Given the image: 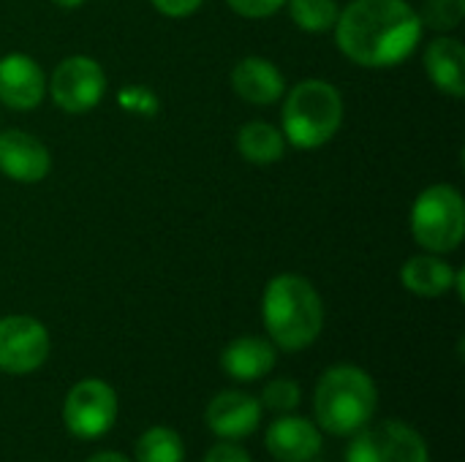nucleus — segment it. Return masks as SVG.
Wrapping results in <instances>:
<instances>
[{
  "instance_id": "1",
  "label": "nucleus",
  "mask_w": 465,
  "mask_h": 462,
  "mask_svg": "<svg viewBox=\"0 0 465 462\" xmlns=\"http://www.w3.org/2000/svg\"><path fill=\"white\" fill-rule=\"evenodd\" d=\"M341 52L365 68H390L414 54L422 38L420 11L406 0H351L335 22Z\"/></svg>"
},
{
  "instance_id": "2",
  "label": "nucleus",
  "mask_w": 465,
  "mask_h": 462,
  "mask_svg": "<svg viewBox=\"0 0 465 462\" xmlns=\"http://www.w3.org/2000/svg\"><path fill=\"white\" fill-rule=\"evenodd\" d=\"M262 319L270 340L283 351H302L322 335L324 305L316 286L294 272L272 278L264 289Z\"/></svg>"
},
{
  "instance_id": "3",
  "label": "nucleus",
  "mask_w": 465,
  "mask_h": 462,
  "mask_svg": "<svg viewBox=\"0 0 465 462\" xmlns=\"http://www.w3.org/2000/svg\"><path fill=\"white\" fill-rule=\"evenodd\" d=\"M376 406L379 392L373 378L354 365L330 368L313 392L316 422L332 436H354L362 430L373 419Z\"/></svg>"
},
{
  "instance_id": "4",
  "label": "nucleus",
  "mask_w": 465,
  "mask_h": 462,
  "mask_svg": "<svg viewBox=\"0 0 465 462\" xmlns=\"http://www.w3.org/2000/svg\"><path fill=\"white\" fill-rule=\"evenodd\" d=\"M343 123V98L324 79H305L289 90L283 103V136L300 150L327 144Z\"/></svg>"
},
{
  "instance_id": "5",
  "label": "nucleus",
  "mask_w": 465,
  "mask_h": 462,
  "mask_svg": "<svg viewBox=\"0 0 465 462\" xmlns=\"http://www.w3.org/2000/svg\"><path fill=\"white\" fill-rule=\"evenodd\" d=\"M411 234L430 253H452L465 234V202L455 185L425 188L411 207Z\"/></svg>"
},
{
  "instance_id": "6",
  "label": "nucleus",
  "mask_w": 465,
  "mask_h": 462,
  "mask_svg": "<svg viewBox=\"0 0 465 462\" xmlns=\"http://www.w3.org/2000/svg\"><path fill=\"white\" fill-rule=\"evenodd\" d=\"M346 462H430V452L411 425L387 419L354 433Z\"/></svg>"
},
{
  "instance_id": "7",
  "label": "nucleus",
  "mask_w": 465,
  "mask_h": 462,
  "mask_svg": "<svg viewBox=\"0 0 465 462\" xmlns=\"http://www.w3.org/2000/svg\"><path fill=\"white\" fill-rule=\"evenodd\" d=\"M117 419V392L101 378H84L71 387L63 403V422L82 441L101 438Z\"/></svg>"
},
{
  "instance_id": "8",
  "label": "nucleus",
  "mask_w": 465,
  "mask_h": 462,
  "mask_svg": "<svg viewBox=\"0 0 465 462\" xmlns=\"http://www.w3.org/2000/svg\"><path fill=\"white\" fill-rule=\"evenodd\" d=\"M46 90L52 93V101L63 112L87 114L90 109L101 103L106 93V74L93 57L74 54V57H65L52 71V82L46 84Z\"/></svg>"
},
{
  "instance_id": "9",
  "label": "nucleus",
  "mask_w": 465,
  "mask_h": 462,
  "mask_svg": "<svg viewBox=\"0 0 465 462\" xmlns=\"http://www.w3.org/2000/svg\"><path fill=\"white\" fill-rule=\"evenodd\" d=\"M49 332L33 316L0 319V370L25 376L38 370L49 357Z\"/></svg>"
},
{
  "instance_id": "10",
  "label": "nucleus",
  "mask_w": 465,
  "mask_h": 462,
  "mask_svg": "<svg viewBox=\"0 0 465 462\" xmlns=\"http://www.w3.org/2000/svg\"><path fill=\"white\" fill-rule=\"evenodd\" d=\"M52 169V155L41 139L19 128L0 131V172L22 185L41 182Z\"/></svg>"
},
{
  "instance_id": "11",
  "label": "nucleus",
  "mask_w": 465,
  "mask_h": 462,
  "mask_svg": "<svg viewBox=\"0 0 465 462\" xmlns=\"http://www.w3.org/2000/svg\"><path fill=\"white\" fill-rule=\"evenodd\" d=\"M46 95L44 68L22 52L0 57V101L8 109L27 112L35 109Z\"/></svg>"
},
{
  "instance_id": "12",
  "label": "nucleus",
  "mask_w": 465,
  "mask_h": 462,
  "mask_svg": "<svg viewBox=\"0 0 465 462\" xmlns=\"http://www.w3.org/2000/svg\"><path fill=\"white\" fill-rule=\"evenodd\" d=\"M204 419H207V428L218 438L237 441V438L251 436L262 425V403L248 392L229 389L210 400Z\"/></svg>"
},
{
  "instance_id": "13",
  "label": "nucleus",
  "mask_w": 465,
  "mask_h": 462,
  "mask_svg": "<svg viewBox=\"0 0 465 462\" xmlns=\"http://www.w3.org/2000/svg\"><path fill=\"white\" fill-rule=\"evenodd\" d=\"M264 444L278 462H311L322 449V433L311 419L289 414L270 425Z\"/></svg>"
},
{
  "instance_id": "14",
  "label": "nucleus",
  "mask_w": 465,
  "mask_h": 462,
  "mask_svg": "<svg viewBox=\"0 0 465 462\" xmlns=\"http://www.w3.org/2000/svg\"><path fill=\"white\" fill-rule=\"evenodd\" d=\"M232 87L234 93L256 106L275 103L286 93V79L278 71L275 63L264 57H242L232 71Z\"/></svg>"
},
{
  "instance_id": "15",
  "label": "nucleus",
  "mask_w": 465,
  "mask_h": 462,
  "mask_svg": "<svg viewBox=\"0 0 465 462\" xmlns=\"http://www.w3.org/2000/svg\"><path fill=\"white\" fill-rule=\"evenodd\" d=\"M275 346L264 338L248 335L229 343L221 354V368L237 381H259L275 368Z\"/></svg>"
},
{
  "instance_id": "16",
  "label": "nucleus",
  "mask_w": 465,
  "mask_h": 462,
  "mask_svg": "<svg viewBox=\"0 0 465 462\" xmlns=\"http://www.w3.org/2000/svg\"><path fill=\"white\" fill-rule=\"evenodd\" d=\"M425 68L430 82L452 95V98H463L465 95V49L463 44L452 35H441L436 38L428 49H425Z\"/></svg>"
},
{
  "instance_id": "17",
  "label": "nucleus",
  "mask_w": 465,
  "mask_h": 462,
  "mask_svg": "<svg viewBox=\"0 0 465 462\" xmlns=\"http://www.w3.org/2000/svg\"><path fill=\"white\" fill-rule=\"evenodd\" d=\"M403 286L417 297H441L455 283V270L439 256H414L401 270Z\"/></svg>"
},
{
  "instance_id": "18",
  "label": "nucleus",
  "mask_w": 465,
  "mask_h": 462,
  "mask_svg": "<svg viewBox=\"0 0 465 462\" xmlns=\"http://www.w3.org/2000/svg\"><path fill=\"white\" fill-rule=\"evenodd\" d=\"M237 147L245 161L267 166V163H278L286 155V136L275 125L256 120V123H245L240 128Z\"/></svg>"
},
{
  "instance_id": "19",
  "label": "nucleus",
  "mask_w": 465,
  "mask_h": 462,
  "mask_svg": "<svg viewBox=\"0 0 465 462\" xmlns=\"http://www.w3.org/2000/svg\"><path fill=\"white\" fill-rule=\"evenodd\" d=\"M185 447L172 428H150L136 441V462H183Z\"/></svg>"
},
{
  "instance_id": "20",
  "label": "nucleus",
  "mask_w": 465,
  "mask_h": 462,
  "mask_svg": "<svg viewBox=\"0 0 465 462\" xmlns=\"http://www.w3.org/2000/svg\"><path fill=\"white\" fill-rule=\"evenodd\" d=\"M294 25L305 33H327L338 22V0H286Z\"/></svg>"
},
{
  "instance_id": "21",
  "label": "nucleus",
  "mask_w": 465,
  "mask_h": 462,
  "mask_svg": "<svg viewBox=\"0 0 465 462\" xmlns=\"http://www.w3.org/2000/svg\"><path fill=\"white\" fill-rule=\"evenodd\" d=\"M465 16V0H425L420 19L433 30H455Z\"/></svg>"
},
{
  "instance_id": "22",
  "label": "nucleus",
  "mask_w": 465,
  "mask_h": 462,
  "mask_svg": "<svg viewBox=\"0 0 465 462\" xmlns=\"http://www.w3.org/2000/svg\"><path fill=\"white\" fill-rule=\"evenodd\" d=\"M302 400V392H300V384L297 381H289V378H278V381H270L262 392V408H270V411H281V414H289L300 406Z\"/></svg>"
},
{
  "instance_id": "23",
  "label": "nucleus",
  "mask_w": 465,
  "mask_h": 462,
  "mask_svg": "<svg viewBox=\"0 0 465 462\" xmlns=\"http://www.w3.org/2000/svg\"><path fill=\"white\" fill-rule=\"evenodd\" d=\"M120 106L128 112V114H142V117H153L158 112V95L144 87V84H128L120 90L117 95Z\"/></svg>"
},
{
  "instance_id": "24",
  "label": "nucleus",
  "mask_w": 465,
  "mask_h": 462,
  "mask_svg": "<svg viewBox=\"0 0 465 462\" xmlns=\"http://www.w3.org/2000/svg\"><path fill=\"white\" fill-rule=\"evenodd\" d=\"M226 3L232 5V11L248 19H264L286 5V0H226Z\"/></svg>"
},
{
  "instance_id": "25",
  "label": "nucleus",
  "mask_w": 465,
  "mask_h": 462,
  "mask_svg": "<svg viewBox=\"0 0 465 462\" xmlns=\"http://www.w3.org/2000/svg\"><path fill=\"white\" fill-rule=\"evenodd\" d=\"M204 462H251V457H248V452H245L242 447L223 441V444H215V447L204 455Z\"/></svg>"
},
{
  "instance_id": "26",
  "label": "nucleus",
  "mask_w": 465,
  "mask_h": 462,
  "mask_svg": "<svg viewBox=\"0 0 465 462\" xmlns=\"http://www.w3.org/2000/svg\"><path fill=\"white\" fill-rule=\"evenodd\" d=\"M150 3H153L155 11H161L163 16L180 19V16H191L204 0H150Z\"/></svg>"
},
{
  "instance_id": "27",
  "label": "nucleus",
  "mask_w": 465,
  "mask_h": 462,
  "mask_svg": "<svg viewBox=\"0 0 465 462\" xmlns=\"http://www.w3.org/2000/svg\"><path fill=\"white\" fill-rule=\"evenodd\" d=\"M87 462H131L125 455H120V452H98V455H93Z\"/></svg>"
},
{
  "instance_id": "28",
  "label": "nucleus",
  "mask_w": 465,
  "mask_h": 462,
  "mask_svg": "<svg viewBox=\"0 0 465 462\" xmlns=\"http://www.w3.org/2000/svg\"><path fill=\"white\" fill-rule=\"evenodd\" d=\"M54 5H60V8H79L84 0H52Z\"/></svg>"
}]
</instances>
